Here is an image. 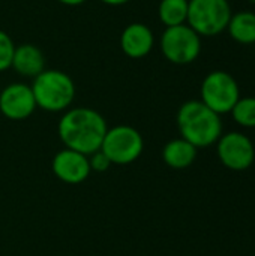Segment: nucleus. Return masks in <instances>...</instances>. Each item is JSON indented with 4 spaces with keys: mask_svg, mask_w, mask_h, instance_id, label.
<instances>
[{
    "mask_svg": "<svg viewBox=\"0 0 255 256\" xmlns=\"http://www.w3.org/2000/svg\"><path fill=\"white\" fill-rule=\"evenodd\" d=\"M108 124L101 112L87 106L66 110L57 124V134L65 148L80 152L86 156L101 148Z\"/></svg>",
    "mask_w": 255,
    "mask_h": 256,
    "instance_id": "f257e3e1",
    "label": "nucleus"
},
{
    "mask_svg": "<svg viewBox=\"0 0 255 256\" xmlns=\"http://www.w3.org/2000/svg\"><path fill=\"white\" fill-rule=\"evenodd\" d=\"M176 122L180 136L197 148L215 144L222 135L221 116L201 100L185 102L177 111Z\"/></svg>",
    "mask_w": 255,
    "mask_h": 256,
    "instance_id": "f03ea898",
    "label": "nucleus"
},
{
    "mask_svg": "<svg viewBox=\"0 0 255 256\" xmlns=\"http://www.w3.org/2000/svg\"><path fill=\"white\" fill-rule=\"evenodd\" d=\"M32 92L36 106L47 112H65L75 99V82L63 70L44 69L33 78Z\"/></svg>",
    "mask_w": 255,
    "mask_h": 256,
    "instance_id": "7ed1b4c3",
    "label": "nucleus"
},
{
    "mask_svg": "<svg viewBox=\"0 0 255 256\" xmlns=\"http://www.w3.org/2000/svg\"><path fill=\"white\" fill-rule=\"evenodd\" d=\"M227 0H189L186 24L198 36H218L227 30L231 18Z\"/></svg>",
    "mask_w": 255,
    "mask_h": 256,
    "instance_id": "20e7f679",
    "label": "nucleus"
},
{
    "mask_svg": "<svg viewBox=\"0 0 255 256\" xmlns=\"http://www.w3.org/2000/svg\"><path fill=\"white\" fill-rule=\"evenodd\" d=\"M111 162V165L134 164L144 150L141 134L129 124H116L107 129L99 148Z\"/></svg>",
    "mask_w": 255,
    "mask_h": 256,
    "instance_id": "39448f33",
    "label": "nucleus"
},
{
    "mask_svg": "<svg viewBox=\"0 0 255 256\" xmlns=\"http://www.w3.org/2000/svg\"><path fill=\"white\" fill-rule=\"evenodd\" d=\"M159 46L162 56L174 64H189L201 52V36L188 24L165 27L161 34Z\"/></svg>",
    "mask_w": 255,
    "mask_h": 256,
    "instance_id": "423d86ee",
    "label": "nucleus"
},
{
    "mask_svg": "<svg viewBox=\"0 0 255 256\" xmlns=\"http://www.w3.org/2000/svg\"><path fill=\"white\" fill-rule=\"evenodd\" d=\"M201 102L216 114L231 112L236 102L240 99L237 81L225 70H212L207 74L200 87Z\"/></svg>",
    "mask_w": 255,
    "mask_h": 256,
    "instance_id": "0eeeda50",
    "label": "nucleus"
},
{
    "mask_svg": "<svg viewBox=\"0 0 255 256\" xmlns=\"http://www.w3.org/2000/svg\"><path fill=\"white\" fill-rule=\"evenodd\" d=\"M216 153L224 166L233 171L248 170L255 159L252 141L242 132H228L216 141Z\"/></svg>",
    "mask_w": 255,
    "mask_h": 256,
    "instance_id": "6e6552de",
    "label": "nucleus"
},
{
    "mask_svg": "<svg viewBox=\"0 0 255 256\" xmlns=\"http://www.w3.org/2000/svg\"><path fill=\"white\" fill-rule=\"evenodd\" d=\"M36 108L32 87L24 82H11L0 92V112L9 120H26Z\"/></svg>",
    "mask_w": 255,
    "mask_h": 256,
    "instance_id": "1a4fd4ad",
    "label": "nucleus"
},
{
    "mask_svg": "<svg viewBox=\"0 0 255 256\" xmlns=\"http://www.w3.org/2000/svg\"><path fill=\"white\" fill-rule=\"evenodd\" d=\"M51 168L54 176L66 184H80L92 174L89 156L71 148L57 152L53 158Z\"/></svg>",
    "mask_w": 255,
    "mask_h": 256,
    "instance_id": "9d476101",
    "label": "nucleus"
},
{
    "mask_svg": "<svg viewBox=\"0 0 255 256\" xmlns=\"http://www.w3.org/2000/svg\"><path fill=\"white\" fill-rule=\"evenodd\" d=\"M155 46L152 28L143 22L128 24L120 34V48L129 58H143Z\"/></svg>",
    "mask_w": 255,
    "mask_h": 256,
    "instance_id": "9b49d317",
    "label": "nucleus"
},
{
    "mask_svg": "<svg viewBox=\"0 0 255 256\" xmlns=\"http://www.w3.org/2000/svg\"><path fill=\"white\" fill-rule=\"evenodd\" d=\"M11 68L21 76L35 78L45 69V58L36 45L23 44L15 46Z\"/></svg>",
    "mask_w": 255,
    "mask_h": 256,
    "instance_id": "f8f14e48",
    "label": "nucleus"
},
{
    "mask_svg": "<svg viewBox=\"0 0 255 256\" xmlns=\"http://www.w3.org/2000/svg\"><path fill=\"white\" fill-rule=\"evenodd\" d=\"M197 152H198L197 147H194L191 142H188L186 140L180 136V138L168 141L164 146L162 160L165 162L167 166L173 170H185L194 164L197 158Z\"/></svg>",
    "mask_w": 255,
    "mask_h": 256,
    "instance_id": "ddd939ff",
    "label": "nucleus"
},
{
    "mask_svg": "<svg viewBox=\"0 0 255 256\" xmlns=\"http://www.w3.org/2000/svg\"><path fill=\"white\" fill-rule=\"evenodd\" d=\"M227 30L230 38L239 44H255V14L251 10H240L231 15Z\"/></svg>",
    "mask_w": 255,
    "mask_h": 256,
    "instance_id": "4468645a",
    "label": "nucleus"
},
{
    "mask_svg": "<svg viewBox=\"0 0 255 256\" xmlns=\"http://www.w3.org/2000/svg\"><path fill=\"white\" fill-rule=\"evenodd\" d=\"M189 0H161L158 6V16L165 27L186 24Z\"/></svg>",
    "mask_w": 255,
    "mask_h": 256,
    "instance_id": "2eb2a0df",
    "label": "nucleus"
},
{
    "mask_svg": "<svg viewBox=\"0 0 255 256\" xmlns=\"http://www.w3.org/2000/svg\"><path fill=\"white\" fill-rule=\"evenodd\" d=\"M231 116L242 128H255V98H240L233 106Z\"/></svg>",
    "mask_w": 255,
    "mask_h": 256,
    "instance_id": "dca6fc26",
    "label": "nucleus"
},
{
    "mask_svg": "<svg viewBox=\"0 0 255 256\" xmlns=\"http://www.w3.org/2000/svg\"><path fill=\"white\" fill-rule=\"evenodd\" d=\"M14 52H15V44L12 38L6 32L0 30V72L11 69Z\"/></svg>",
    "mask_w": 255,
    "mask_h": 256,
    "instance_id": "f3484780",
    "label": "nucleus"
},
{
    "mask_svg": "<svg viewBox=\"0 0 255 256\" xmlns=\"http://www.w3.org/2000/svg\"><path fill=\"white\" fill-rule=\"evenodd\" d=\"M89 164H90V170L95 172H105L111 166L110 159L101 150H98L89 156Z\"/></svg>",
    "mask_w": 255,
    "mask_h": 256,
    "instance_id": "a211bd4d",
    "label": "nucleus"
},
{
    "mask_svg": "<svg viewBox=\"0 0 255 256\" xmlns=\"http://www.w3.org/2000/svg\"><path fill=\"white\" fill-rule=\"evenodd\" d=\"M101 2L108 4V6H122V4H126L131 0H101Z\"/></svg>",
    "mask_w": 255,
    "mask_h": 256,
    "instance_id": "6ab92c4d",
    "label": "nucleus"
},
{
    "mask_svg": "<svg viewBox=\"0 0 255 256\" xmlns=\"http://www.w3.org/2000/svg\"><path fill=\"white\" fill-rule=\"evenodd\" d=\"M59 3H62V4H65V6H80V4H83L86 0H57Z\"/></svg>",
    "mask_w": 255,
    "mask_h": 256,
    "instance_id": "aec40b11",
    "label": "nucleus"
}]
</instances>
